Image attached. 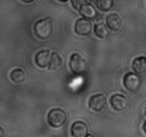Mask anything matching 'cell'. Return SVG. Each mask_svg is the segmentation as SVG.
Instances as JSON below:
<instances>
[{"label":"cell","instance_id":"603a6c76","mask_svg":"<svg viewBox=\"0 0 146 137\" xmlns=\"http://www.w3.org/2000/svg\"><path fill=\"white\" fill-rule=\"evenodd\" d=\"M89 1H96V0H89Z\"/></svg>","mask_w":146,"mask_h":137},{"label":"cell","instance_id":"4fadbf2b","mask_svg":"<svg viewBox=\"0 0 146 137\" xmlns=\"http://www.w3.org/2000/svg\"><path fill=\"white\" fill-rule=\"evenodd\" d=\"M63 59L57 52H53L48 68L50 70H59L63 67Z\"/></svg>","mask_w":146,"mask_h":137},{"label":"cell","instance_id":"9a60e30c","mask_svg":"<svg viewBox=\"0 0 146 137\" xmlns=\"http://www.w3.org/2000/svg\"><path fill=\"white\" fill-rule=\"evenodd\" d=\"M113 4V0H96V2L97 8L102 11H110L112 9Z\"/></svg>","mask_w":146,"mask_h":137},{"label":"cell","instance_id":"5bb4252c","mask_svg":"<svg viewBox=\"0 0 146 137\" xmlns=\"http://www.w3.org/2000/svg\"><path fill=\"white\" fill-rule=\"evenodd\" d=\"M11 80L15 83H21L25 80V73L21 68H15L10 74Z\"/></svg>","mask_w":146,"mask_h":137},{"label":"cell","instance_id":"ba28073f","mask_svg":"<svg viewBox=\"0 0 146 137\" xmlns=\"http://www.w3.org/2000/svg\"><path fill=\"white\" fill-rule=\"evenodd\" d=\"M106 104V98L103 94H96L91 97L89 100V107L96 111H100L104 108Z\"/></svg>","mask_w":146,"mask_h":137},{"label":"cell","instance_id":"8fae6325","mask_svg":"<svg viewBox=\"0 0 146 137\" xmlns=\"http://www.w3.org/2000/svg\"><path fill=\"white\" fill-rule=\"evenodd\" d=\"M133 69L137 74H142L146 71V57H139L133 61Z\"/></svg>","mask_w":146,"mask_h":137},{"label":"cell","instance_id":"7402d4cb","mask_svg":"<svg viewBox=\"0 0 146 137\" xmlns=\"http://www.w3.org/2000/svg\"><path fill=\"white\" fill-rule=\"evenodd\" d=\"M85 137H94V136L93 135H91V134H89V135H86Z\"/></svg>","mask_w":146,"mask_h":137},{"label":"cell","instance_id":"5b68a950","mask_svg":"<svg viewBox=\"0 0 146 137\" xmlns=\"http://www.w3.org/2000/svg\"><path fill=\"white\" fill-rule=\"evenodd\" d=\"M91 29H92V24L88 19H79L76 22L75 31L78 35H88L91 32Z\"/></svg>","mask_w":146,"mask_h":137},{"label":"cell","instance_id":"8992f818","mask_svg":"<svg viewBox=\"0 0 146 137\" xmlns=\"http://www.w3.org/2000/svg\"><path fill=\"white\" fill-rule=\"evenodd\" d=\"M52 54L48 50H41L38 51L35 57V61L37 66L41 68H45L49 66Z\"/></svg>","mask_w":146,"mask_h":137},{"label":"cell","instance_id":"ffe728a7","mask_svg":"<svg viewBox=\"0 0 146 137\" xmlns=\"http://www.w3.org/2000/svg\"><path fill=\"white\" fill-rule=\"evenodd\" d=\"M143 130H144V131H145V134H146V121H145V123H144V125H143Z\"/></svg>","mask_w":146,"mask_h":137},{"label":"cell","instance_id":"e0dca14e","mask_svg":"<svg viewBox=\"0 0 146 137\" xmlns=\"http://www.w3.org/2000/svg\"><path fill=\"white\" fill-rule=\"evenodd\" d=\"M71 4H72L74 8L77 10H80V9L84 4H87V1L86 0H71Z\"/></svg>","mask_w":146,"mask_h":137},{"label":"cell","instance_id":"3957f363","mask_svg":"<svg viewBox=\"0 0 146 137\" xmlns=\"http://www.w3.org/2000/svg\"><path fill=\"white\" fill-rule=\"evenodd\" d=\"M69 67L73 74L75 75H81L87 70V61L85 59L78 54H74L70 59Z\"/></svg>","mask_w":146,"mask_h":137},{"label":"cell","instance_id":"d6986e66","mask_svg":"<svg viewBox=\"0 0 146 137\" xmlns=\"http://www.w3.org/2000/svg\"><path fill=\"white\" fill-rule=\"evenodd\" d=\"M1 137H3V135H4V130H3L2 128H1Z\"/></svg>","mask_w":146,"mask_h":137},{"label":"cell","instance_id":"30bf717a","mask_svg":"<svg viewBox=\"0 0 146 137\" xmlns=\"http://www.w3.org/2000/svg\"><path fill=\"white\" fill-rule=\"evenodd\" d=\"M88 134V127L83 121H76L71 126L73 137H85Z\"/></svg>","mask_w":146,"mask_h":137},{"label":"cell","instance_id":"6da1fadb","mask_svg":"<svg viewBox=\"0 0 146 137\" xmlns=\"http://www.w3.org/2000/svg\"><path fill=\"white\" fill-rule=\"evenodd\" d=\"M34 31L41 39H47L54 31V23L50 18H44L37 21L34 25Z\"/></svg>","mask_w":146,"mask_h":137},{"label":"cell","instance_id":"ac0fdd59","mask_svg":"<svg viewBox=\"0 0 146 137\" xmlns=\"http://www.w3.org/2000/svg\"><path fill=\"white\" fill-rule=\"evenodd\" d=\"M21 1H22L24 3H31V2H33L34 0H21Z\"/></svg>","mask_w":146,"mask_h":137},{"label":"cell","instance_id":"44dd1931","mask_svg":"<svg viewBox=\"0 0 146 137\" xmlns=\"http://www.w3.org/2000/svg\"><path fill=\"white\" fill-rule=\"evenodd\" d=\"M58 1H61V2H66V1H68V0H58Z\"/></svg>","mask_w":146,"mask_h":137},{"label":"cell","instance_id":"cb8c5ba5","mask_svg":"<svg viewBox=\"0 0 146 137\" xmlns=\"http://www.w3.org/2000/svg\"><path fill=\"white\" fill-rule=\"evenodd\" d=\"M145 115H146V108H145Z\"/></svg>","mask_w":146,"mask_h":137},{"label":"cell","instance_id":"7c38bea8","mask_svg":"<svg viewBox=\"0 0 146 137\" xmlns=\"http://www.w3.org/2000/svg\"><path fill=\"white\" fill-rule=\"evenodd\" d=\"M79 13L82 17L86 19H93L97 17V12L96 11L95 8L91 4H84L79 10Z\"/></svg>","mask_w":146,"mask_h":137},{"label":"cell","instance_id":"2e32d148","mask_svg":"<svg viewBox=\"0 0 146 137\" xmlns=\"http://www.w3.org/2000/svg\"><path fill=\"white\" fill-rule=\"evenodd\" d=\"M94 31H95L97 37L101 39L106 38L109 35L108 30L107 29L104 23H99V24H96L95 27H94Z\"/></svg>","mask_w":146,"mask_h":137},{"label":"cell","instance_id":"9c48e42d","mask_svg":"<svg viewBox=\"0 0 146 137\" xmlns=\"http://www.w3.org/2000/svg\"><path fill=\"white\" fill-rule=\"evenodd\" d=\"M111 104L115 111H121L125 109L128 106V100L121 94H114L111 98Z\"/></svg>","mask_w":146,"mask_h":137},{"label":"cell","instance_id":"7a4b0ae2","mask_svg":"<svg viewBox=\"0 0 146 137\" xmlns=\"http://www.w3.org/2000/svg\"><path fill=\"white\" fill-rule=\"evenodd\" d=\"M67 115L61 108H53L48 114V122L54 128H59L65 124Z\"/></svg>","mask_w":146,"mask_h":137},{"label":"cell","instance_id":"52a82bcc","mask_svg":"<svg viewBox=\"0 0 146 137\" xmlns=\"http://www.w3.org/2000/svg\"><path fill=\"white\" fill-rule=\"evenodd\" d=\"M106 24L108 29L113 31H118L123 27V20L117 14H111L106 17Z\"/></svg>","mask_w":146,"mask_h":137},{"label":"cell","instance_id":"277c9868","mask_svg":"<svg viewBox=\"0 0 146 137\" xmlns=\"http://www.w3.org/2000/svg\"><path fill=\"white\" fill-rule=\"evenodd\" d=\"M123 84L128 91L135 92L140 88L141 78L137 74L132 72H128L124 76Z\"/></svg>","mask_w":146,"mask_h":137}]
</instances>
